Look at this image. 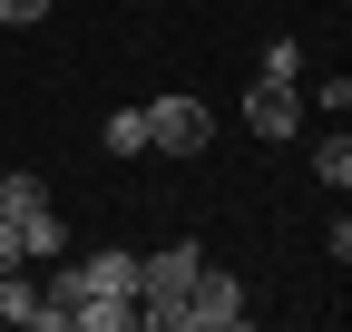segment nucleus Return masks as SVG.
Instances as JSON below:
<instances>
[{
	"instance_id": "13",
	"label": "nucleus",
	"mask_w": 352,
	"mask_h": 332,
	"mask_svg": "<svg viewBox=\"0 0 352 332\" xmlns=\"http://www.w3.org/2000/svg\"><path fill=\"white\" fill-rule=\"evenodd\" d=\"M30 20H50V0H0V29H30Z\"/></svg>"
},
{
	"instance_id": "2",
	"label": "nucleus",
	"mask_w": 352,
	"mask_h": 332,
	"mask_svg": "<svg viewBox=\"0 0 352 332\" xmlns=\"http://www.w3.org/2000/svg\"><path fill=\"white\" fill-rule=\"evenodd\" d=\"M215 147V108L206 98H147V156H206Z\"/></svg>"
},
{
	"instance_id": "6",
	"label": "nucleus",
	"mask_w": 352,
	"mask_h": 332,
	"mask_svg": "<svg viewBox=\"0 0 352 332\" xmlns=\"http://www.w3.org/2000/svg\"><path fill=\"white\" fill-rule=\"evenodd\" d=\"M10 225H20V254H30V264H59V254H69V225H59V205H39V215H10Z\"/></svg>"
},
{
	"instance_id": "3",
	"label": "nucleus",
	"mask_w": 352,
	"mask_h": 332,
	"mask_svg": "<svg viewBox=\"0 0 352 332\" xmlns=\"http://www.w3.org/2000/svg\"><path fill=\"white\" fill-rule=\"evenodd\" d=\"M245 313H254V294L226 274V264H196V283H186V322L176 332H245Z\"/></svg>"
},
{
	"instance_id": "9",
	"label": "nucleus",
	"mask_w": 352,
	"mask_h": 332,
	"mask_svg": "<svg viewBox=\"0 0 352 332\" xmlns=\"http://www.w3.org/2000/svg\"><path fill=\"white\" fill-rule=\"evenodd\" d=\"M98 147H108V156H147V108H108Z\"/></svg>"
},
{
	"instance_id": "4",
	"label": "nucleus",
	"mask_w": 352,
	"mask_h": 332,
	"mask_svg": "<svg viewBox=\"0 0 352 332\" xmlns=\"http://www.w3.org/2000/svg\"><path fill=\"white\" fill-rule=\"evenodd\" d=\"M245 128H254L264 147H284V137L303 128V78H254V88H245Z\"/></svg>"
},
{
	"instance_id": "5",
	"label": "nucleus",
	"mask_w": 352,
	"mask_h": 332,
	"mask_svg": "<svg viewBox=\"0 0 352 332\" xmlns=\"http://www.w3.org/2000/svg\"><path fill=\"white\" fill-rule=\"evenodd\" d=\"M78 274H88V294H98V303H138V254H118V244L78 254Z\"/></svg>"
},
{
	"instance_id": "8",
	"label": "nucleus",
	"mask_w": 352,
	"mask_h": 332,
	"mask_svg": "<svg viewBox=\"0 0 352 332\" xmlns=\"http://www.w3.org/2000/svg\"><path fill=\"white\" fill-rule=\"evenodd\" d=\"M30 313H39V283H30V264H0V322H20V332H30Z\"/></svg>"
},
{
	"instance_id": "7",
	"label": "nucleus",
	"mask_w": 352,
	"mask_h": 332,
	"mask_svg": "<svg viewBox=\"0 0 352 332\" xmlns=\"http://www.w3.org/2000/svg\"><path fill=\"white\" fill-rule=\"evenodd\" d=\"M50 205V176L39 166H0V215H39Z\"/></svg>"
},
{
	"instance_id": "12",
	"label": "nucleus",
	"mask_w": 352,
	"mask_h": 332,
	"mask_svg": "<svg viewBox=\"0 0 352 332\" xmlns=\"http://www.w3.org/2000/svg\"><path fill=\"white\" fill-rule=\"evenodd\" d=\"M254 78H303V39H264V69Z\"/></svg>"
},
{
	"instance_id": "11",
	"label": "nucleus",
	"mask_w": 352,
	"mask_h": 332,
	"mask_svg": "<svg viewBox=\"0 0 352 332\" xmlns=\"http://www.w3.org/2000/svg\"><path fill=\"white\" fill-rule=\"evenodd\" d=\"M342 108H352V78L333 69V78H323V88H314V98H303V117H323V128H333V117H342Z\"/></svg>"
},
{
	"instance_id": "10",
	"label": "nucleus",
	"mask_w": 352,
	"mask_h": 332,
	"mask_svg": "<svg viewBox=\"0 0 352 332\" xmlns=\"http://www.w3.org/2000/svg\"><path fill=\"white\" fill-rule=\"evenodd\" d=\"M314 176H323L333 195L352 186V137H342V117H333V128H323V147H314Z\"/></svg>"
},
{
	"instance_id": "1",
	"label": "nucleus",
	"mask_w": 352,
	"mask_h": 332,
	"mask_svg": "<svg viewBox=\"0 0 352 332\" xmlns=\"http://www.w3.org/2000/svg\"><path fill=\"white\" fill-rule=\"evenodd\" d=\"M196 244L186 235H176V244H157V254H138V322L147 332H176V322H186V283H196Z\"/></svg>"
},
{
	"instance_id": "14",
	"label": "nucleus",
	"mask_w": 352,
	"mask_h": 332,
	"mask_svg": "<svg viewBox=\"0 0 352 332\" xmlns=\"http://www.w3.org/2000/svg\"><path fill=\"white\" fill-rule=\"evenodd\" d=\"M0 264H30V254H20V225H10V215H0Z\"/></svg>"
}]
</instances>
